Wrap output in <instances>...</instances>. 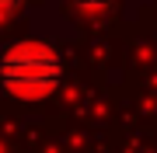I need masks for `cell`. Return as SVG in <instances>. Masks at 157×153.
Instances as JSON below:
<instances>
[{"mask_svg":"<svg viewBox=\"0 0 157 153\" xmlns=\"http://www.w3.org/2000/svg\"><path fill=\"white\" fill-rule=\"evenodd\" d=\"M73 7H77L80 14H87V17H101L112 7V0H73Z\"/></svg>","mask_w":157,"mask_h":153,"instance_id":"obj_2","label":"cell"},{"mask_svg":"<svg viewBox=\"0 0 157 153\" xmlns=\"http://www.w3.org/2000/svg\"><path fill=\"white\" fill-rule=\"evenodd\" d=\"M17 7H21V0H0V21H4V17H11Z\"/></svg>","mask_w":157,"mask_h":153,"instance_id":"obj_3","label":"cell"},{"mask_svg":"<svg viewBox=\"0 0 157 153\" xmlns=\"http://www.w3.org/2000/svg\"><path fill=\"white\" fill-rule=\"evenodd\" d=\"M63 80L56 49L42 38L14 42L0 52V91L14 101H45Z\"/></svg>","mask_w":157,"mask_h":153,"instance_id":"obj_1","label":"cell"}]
</instances>
